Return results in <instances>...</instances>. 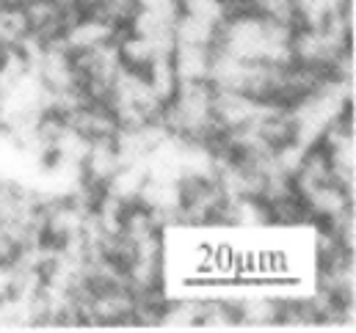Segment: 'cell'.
<instances>
[{
	"label": "cell",
	"mask_w": 356,
	"mask_h": 333,
	"mask_svg": "<svg viewBox=\"0 0 356 333\" xmlns=\"http://www.w3.org/2000/svg\"><path fill=\"white\" fill-rule=\"evenodd\" d=\"M241 303V328L279 325V298H246Z\"/></svg>",
	"instance_id": "obj_1"
}]
</instances>
